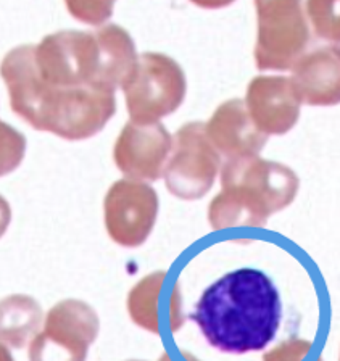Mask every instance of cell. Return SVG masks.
Returning <instances> with one entry per match:
<instances>
[{"instance_id": "obj_6", "label": "cell", "mask_w": 340, "mask_h": 361, "mask_svg": "<svg viewBox=\"0 0 340 361\" xmlns=\"http://www.w3.org/2000/svg\"><path fill=\"white\" fill-rule=\"evenodd\" d=\"M131 361H135V360H131Z\"/></svg>"}, {"instance_id": "obj_5", "label": "cell", "mask_w": 340, "mask_h": 361, "mask_svg": "<svg viewBox=\"0 0 340 361\" xmlns=\"http://www.w3.org/2000/svg\"><path fill=\"white\" fill-rule=\"evenodd\" d=\"M162 361H168V358H166V355H165V357H163V360Z\"/></svg>"}, {"instance_id": "obj_4", "label": "cell", "mask_w": 340, "mask_h": 361, "mask_svg": "<svg viewBox=\"0 0 340 361\" xmlns=\"http://www.w3.org/2000/svg\"><path fill=\"white\" fill-rule=\"evenodd\" d=\"M4 338L15 347H23L41 323L39 305L26 297H11L4 302Z\"/></svg>"}, {"instance_id": "obj_7", "label": "cell", "mask_w": 340, "mask_h": 361, "mask_svg": "<svg viewBox=\"0 0 340 361\" xmlns=\"http://www.w3.org/2000/svg\"><path fill=\"white\" fill-rule=\"evenodd\" d=\"M320 361H321V360H320Z\"/></svg>"}, {"instance_id": "obj_1", "label": "cell", "mask_w": 340, "mask_h": 361, "mask_svg": "<svg viewBox=\"0 0 340 361\" xmlns=\"http://www.w3.org/2000/svg\"><path fill=\"white\" fill-rule=\"evenodd\" d=\"M189 318L208 345L221 353L262 352L279 331L282 302L268 274L241 268L210 284Z\"/></svg>"}, {"instance_id": "obj_2", "label": "cell", "mask_w": 340, "mask_h": 361, "mask_svg": "<svg viewBox=\"0 0 340 361\" xmlns=\"http://www.w3.org/2000/svg\"><path fill=\"white\" fill-rule=\"evenodd\" d=\"M99 332L92 308L78 300L56 305L41 336L30 347V361H86L87 348Z\"/></svg>"}, {"instance_id": "obj_8", "label": "cell", "mask_w": 340, "mask_h": 361, "mask_svg": "<svg viewBox=\"0 0 340 361\" xmlns=\"http://www.w3.org/2000/svg\"><path fill=\"white\" fill-rule=\"evenodd\" d=\"M339 361H340V360H339Z\"/></svg>"}, {"instance_id": "obj_3", "label": "cell", "mask_w": 340, "mask_h": 361, "mask_svg": "<svg viewBox=\"0 0 340 361\" xmlns=\"http://www.w3.org/2000/svg\"><path fill=\"white\" fill-rule=\"evenodd\" d=\"M157 216V197L144 185L120 183L105 199V224L111 239L124 247L140 245Z\"/></svg>"}]
</instances>
